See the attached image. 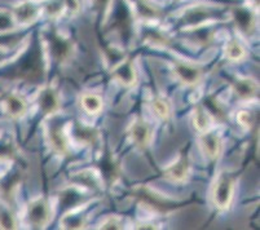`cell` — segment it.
<instances>
[{
    "label": "cell",
    "mask_w": 260,
    "mask_h": 230,
    "mask_svg": "<svg viewBox=\"0 0 260 230\" xmlns=\"http://www.w3.org/2000/svg\"><path fill=\"white\" fill-rule=\"evenodd\" d=\"M224 17V11L211 4H194L188 7L180 17L181 27L186 31L190 28L200 27L203 25H210L215 21H220Z\"/></svg>",
    "instance_id": "obj_1"
},
{
    "label": "cell",
    "mask_w": 260,
    "mask_h": 230,
    "mask_svg": "<svg viewBox=\"0 0 260 230\" xmlns=\"http://www.w3.org/2000/svg\"><path fill=\"white\" fill-rule=\"evenodd\" d=\"M44 42L48 46L52 58L58 63L69 61L72 58L73 53H74V44H73L72 39L63 37L62 34H60L56 30L49 28L48 31H46Z\"/></svg>",
    "instance_id": "obj_2"
},
{
    "label": "cell",
    "mask_w": 260,
    "mask_h": 230,
    "mask_svg": "<svg viewBox=\"0 0 260 230\" xmlns=\"http://www.w3.org/2000/svg\"><path fill=\"white\" fill-rule=\"evenodd\" d=\"M25 219L27 225L35 229H40L48 225L52 219V210L48 201L44 198H37L26 207Z\"/></svg>",
    "instance_id": "obj_3"
},
{
    "label": "cell",
    "mask_w": 260,
    "mask_h": 230,
    "mask_svg": "<svg viewBox=\"0 0 260 230\" xmlns=\"http://www.w3.org/2000/svg\"><path fill=\"white\" fill-rule=\"evenodd\" d=\"M235 194V181L228 174H220L212 188V201L220 210H226L231 206Z\"/></svg>",
    "instance_id": "obj_4"
},
{
    "label": "cell",
    "mask_w": 260,
    "mask_h": 230,
    "mask_svg": "<svg viewBox=\"0 0 260 230\" xmlns=\"http://www.w3.org/2000/svg\"><path fill=\"white\" fill-rule=\"evenodd\" d=\"M11 12L17 26H30L42 16V6L34 0H23L13 7Z\"/></svg>",
    "instance_id": "obj_5"
},
{
    "label": "cell",
    "mask_w": 260,
    "mask_h": 230,
    "mask_svg": "<svg viewBox=\"0 0 260 230\" xmlns=\"http://www.w3.org/2000/svg\"><path fill=\"white\" fill-rule=\"evenodd\" d=\"M229 17L235 22L238 31L245 35H251L256 28V16L255 11L249 7H238L229 12Z\"/></svg>",
    "instance_id": "obj_6"
},
{
    "label": "cell",
    "mask_w": 260,
    "mask_h": 230,
    "mask_svg": "<svg viewBox=\"0 0 260 230\" xmlns=\"http://www.w3.org/2000/svg\"><path fill=\"white\" fill-rule=\"evenodd\" d=\"M131 9L135 17L148 23L155 22L162 17V8L153 0H136Z\"/></svg>",
    "instance_id": "obj_7"
},
{
    "label": "cell",
    "mask_w": 260,
    "mask_h": 230,
    "mask_svg": "<svg viewBox=\"0 0 260 230\" xmlns=\"http://www.w3.org/2000/svg\"><path fill=\"white\" fill-rule=\"evenodd\" d=\"M48 141L54 153L60 155L69 153V137L66 135L63 125L58 122L52 123L48 127Z\"/></svg>",
    "instance_id": "obj_8"
},
{
    "label": "cell",
    "mask_w": 260,
    "mask_h": 230,
    "mask_svg": "<svg viewBox=\"0 0 260 230\" xmlns=\"http://www.w3.org/2000/svg\"><path fill=\"white\" fill-rule=\"evenodd\" d=\"M174 74L185 85H196L202 79V70L194 63L186 61H177L175 63Z\"/></svg>",
    "instance_id": "obj_9"
},
{
    "label": "cell",
    "mask_w": 260,
    "mask_h": 230,
    "mask_svg": "<svg viewBox=\"0 0 260 230\" xmlns=\"http://www.w3.org/2000/svg\"><path fill=\"white\" fill-rule=\"evenodd\" d=\"M112 77L124 87H131L138 80V73L132 61L120 60L113 66Z\"/></svg>",
    "instance_id": "obj_10"
},
{
    "label": "cell",
    "mask_w": 260,
    "mask_h": 230,
    "mask_svg": "<svg viewBox=\"0 0 260 230\" xmlns=\"http://www.w3.org/2000/svg\"><path fill=\"white\" fill-rule=\"evenodd\" d=\"M38 106L46 115H54L60 110V97L53 87H44L38 93Z\"/></svg>",
    "instance_id": "obj_11"
},
{
    "label": "cell",
    "mask_w": 260,
    "mask_h": 230,
    "mask_svg": "<svg viewBox=\"0 0 260 230\" xmlns=\"http://www.w3.org/2000/svg\"><path fill=\"white\" fill-rule=\"evenodd\" d=\"M21 182V172L17 170L8 171L0 177V198L6 203L11 202Z\"/></svg>",
    "instance_id": "obj_12"
},
{
    "label": "cell",
    "mask_w": 260,
    "mask_h": 230,
    "mask_svg": "<svg viewBox=\"0 0 260 230\" xmlns=\"http://www.w3.org/2000/svg\"><path fill=\"white\" fill-rule=\"evenodd\" d=\"M128 134L132 141L141 149L148 148L150 141H152V128H150V125L143 119L135 120V122L129 125Z\"/></svg>",
    "instance_id": "obj_13"
},
{
    "label": "cell",
    "mask_w": 260,
    "mask_h": 230,
    "mask_svg": "<svg viewBox=\"0 0 260 230\" xmlns=\"http://www.w3.org/2000/svg\"><path fill=\"white\" fill-rule=\"evenodd\" d=\"M4 111L12 119H21L27 111V103L22 96L16 93L8 94L3 101Z\"/></svg>",
    "instance_id": "obj_14"
},
{
    "label": "cell",
    "mask_w": 260,
    "mask_h": 230,
    "mask_svg": "<svg viewBox=\"0 0 260 230\" xmlns=\"http://www.w3.org/2000/svg\"><path fill=\"white\" fill-rule=\"evenodd\" d=\"M200 146L205 155L215 159L220 155L221 149H223V141H221L220 136L214 132H202V136L200 137Z\"/></svg>",
    "instance_id": "obj_15"
},
{
    "label": "cell",
    "mask_w": 260,
    "mask_h": 230,
    "mask_svg": "<svg viewBox=\"0 0 260 230\" xmlns=\"http://www.w3.org/2000/svg\"><path fill=\"white\" fill-rule=\"evenodd\" d=\"M190 174V163L188 158L180 156L175 163H172L167 170L165 171V176L172 182H183L185 181Z\"/></svg>",
    "instance_id": "obj_16"
},
{
    "label": "cell",
    "mask_w": 260,
    "mask_h": 230,
    "mask_svg": "<svg viewBox=\"0 0 260 230\" xmlns=\"http://www.w3.org/2000/svg\"><path fill=\"white\" fill-rule=\"evenodd\" d=\"M257 89L259 87H257L256 82L250 78L241 77L233 82V92L241 100L254 98L257 94Z\"/></svg>",
    "instance_id": "obj_17"
},
{
    "label": "cell",
    "mask_w": 260,
    "mask_h": 230,
    "mask_svg": "<svg viewBox=\"0 0 260 230\" xmlns=\"http://www.w3.org/2000/svg\"><path fill=\"white\" fill-rule=\"evenodd\" d=\"M193 124L201 134L210 131L214 125V115L206 106L198 105L193 111Z\"/></svg>",
    "instance_id": "obj_18"
},
{
    "label": "cell",
    "mask_w": 260,
    "mask_h": 230,
    "mask_svg": "<svg viewBox=\"0 0 260 230\" xmlns=\"http://www.w3.org/2000/svg\"><path fill=\"white\" fill-rule=\"evenodd\" d=\"M74 180L80 186L93 189V190L101 188V182H103L100 174H99L98 171L91 170V168L79 171L78 174L74 175Z\"/></svg>",
    "instance_id": "obj_19"
},
{
    "label": "cell",
    "mask_w": 260,
    "mask_h": 230,
    "mask_svg": "<svg viewBox=\"0 0 260 230\" xmlns=\"http://www.w3.org/2000/svg\"><path fill=\"white\" fill-rule=\"evenodd\" d=\"M70 136L79 144L89 145V144H93L98 139V131L88 125L78 123L74 127H70Z\"/></svg>",
    "instance_id": "obj_20"
},
{
    "label": "cell",
    "mask_w": 260,
    "mask_h": 230,
    "mask_svg": "<svg viewBox=\"0 0 260 230\" xmlns=\"http://www.w3.org/2000/svg\"><path fill=\"white\" fill-rule=\"evenodd\" d=\"M144 42L155 48H166L170 44L169 37L162 30L154 27L146 28L145 34H144Z\"/></svg>",
    "instance_id": "obj_21"
},
{
    "label": "cell",
    "mask_w": 260,
    "mask_h": 230,
    "mask_svg": "<svg viewBox=\"0 0 260 230\" xmlns=\"http://www.w3.org/2000/svg\"><path fill=\"white\" fill-rule=\"evenodd\" d=\"M80 104L84 111L91 115H96L100 113L104 108V101L99 94L96 93H84L80 98Z\"/></svg>",
    "instance_id": "obj_22"
},
{
    "label": "cell",
    "mask_w": 260,
    "mask_h": 230,
    "mask_svg": "<svg viewBox=\"0 0 260 230\" xmlns=\"http://www.w3.org/2000/svg\"><path fill=\"white\" fill-rule=\"evenodd\" d=\"M150 106H152V110L153 113L155 114V117H158L159 119L166 120L171 117L172 106H171V103H170L166 97H162V96L154 97V98L152 100V103H150Z\"/></svg>",
    "instance_id": "obj_23"
},
{
    "label": "cell",
    "mask_w": 260,
    "mask_h": 230,
    "mask_svg": "<svg viewBox=\"0 0 260 230\" xmlns=\"http://www.w3.org/2000/svg\"><path fill=\"white\" fill-rule=\"evenodd\" d=\"M86 219L83 212L74 210L61 219L60 225L62 229H82L86 225Z\"/></svg>",
    "instance_id": "obj_24"
},
{
    "label": "cell",
    "mask_w": 260,
    "mask_h": 230,
    "mask_svg": "<svg viewBox=\"0 0 260 230\" xmlns=\"http://www.w3.org/2000/svg\"><path fill=\"white\" fill-rule=\"evenodd\" d=\"M42 6V13H44L51 20H57L65 14L63 0H46Z\"/></svg>",
    "instance_id": "obj_25"
},
{
    "label": "cell",
    "mask_w": 260,
    "mask_h": 230,
    "mask_svg": "<svg viewBox=\"0 0 260 230\" xmlns=\"http://www.w3.org/2000/svg\"><path fill=\"white\" fill-rule=\"evenodd\" d=\"M224 53H225L226 58L233 61V62L242 61L246 56L245 48H243L240 40L237 39H231L226 43L225 48H224Z\"/></svg>",
    "instance_id": "obj_26"
},
{
    "label": "cell",
    "mask_w": 260,
    "mask_h": 230,
    "mask_svg": "<svg viewBox=\"0 0 260 230\" xmlns=\"http://www.w3.org/2000/svg\"><path fill=\"white\" fill-rule=\"evenodd\" d=\"M17 227V219L15 213L11 210L8 203L0 202V229H16Z\"/></svg>",
    "instance_id": "obj_27"
},
{
    "label": "cell",
    "mask_w": 260,
    "mask_h": 230,
    "mask_svg": "<svg viewBox=\"0 0 260 230\" xmlns=\"http://www.w3.org/2000/svg\"><path fill=\"white\" fill-rule=\"evenodd\" d=\"M17 27L15 18L12 12L6 11V9H0V35L11 34Z\"/></svg>",
    "instance_id": "obj_28"
},
{
    "label": "cell",
    "mask_w": 260,
    "mask_h": 230,
    "mask_svg": "<svg viewBox=\"0 0 260 230\" xmlns=\"http://www.w3.org/2000/svg\"><path fill=\"white\" fill-rule=\"evenodd\" d=\"M15 144L8 136L0 135V160L9 159L15 155Z\"/></svg>",
    "instance_id": "obj_29"
},
{
    "label": "cell",
    "mask_w": 260,
    "mask_h": 230,
    "mask_svg": "<svg viewBox=\"0 0 260 230\" xmlns=\"http://www.w3.org/2000/svg\"><path fill=\"white\" fill-rule=\"evenodd\" d=\"M63 4H65V14H68V16H75L82 9L83 0H63Z\"/></svg>",
    "instance_id": "obj_30"
},
{
    "label": "cell",
    "mask_w": 260,
    "mask_h": 230,
    "mask_svg": "<svg viewBox=\"0 0 260 230\" xmlns=\"http://www.w3.org/2000/svg\"><path fill=\"white\" fill-rule=\"evenodd\" d=\"M122 219L118 216H109L104 221H101L100 229L113 230V229H122Z\"/></svg>",
    "instance_id": "obj_31"
},
{
    "label": "cell",
    "mask_w": 260,
    "mask_h": 230,
    "mask_svg": "<svg viewBox=\"0 0 260 230\" xmlns=\"http://www.w3.org/2000/svg\"><path fill=\"white\" fill-rule=\"evenodd\" d=\"M237 122L245 129H250L254 124V117H252V114L250 111L242 110L237 114Z\"/></svg>",
    "instance_id": "obj_32"
},
{
    "label": "cell",
    "mask_w": 260,
    "mask_h": 230,
    "mask_svg": "<svg viewBox=\"0 0 260 230\" xmlns=\"http://www.w3.org/2000/svg\"><path fill=\"white\" fill-rule=\"evenodd\" d=\"M91 2L93 3L96 11L101 12L103 14H108L113 7V3H114V0H91Z\"/></svg>",
    "instance_id": "obj_33"
},
{
    "label": "cell",
    "mask_w": 260,
    "mask_h": 230,
    "mask_svg": "<svg viewBox=\"0 0 260 230\" xmlns=\"http://www.w3.org/2000/svg\"><path fill=\"white\" fill-rule=\"evenodd\" d=\"M246 4H247L246 7H249V8H251L255 12L259 8V0H246Z\"/></svg>",
    "instance_id": "obj_34"
},
{
    "label": "cell",
    "mask_w": 260,
    "mask_h": 230,
    "mask_svg": "<svg viewBox=\"0 0 260 230\" xmlns=\"http://www.w3.org/2000/svg\"><path fill=\"white\" fill-rule=\"evenodd\" d=\"M138 229H157V225L149 224V222H143V224L138 225Z\"/></svg>",
    "instance_id": "obj_35"
},
{
    "label": "cell",
    "mask_w": 260,
    "mask_h": 230,
    "mask_svg": "<svg viewBox=\"0 0 260 230\" xmlns=\"http://www.w3.org/2000/svg\"><path fill=\"white\" fill-rule=\"evenodd\" d=\"M3 53H4L3 49H0V61H2V56H3Z\"/></svg>",
    "instance_id": "obj_36"
}]
</instances>
